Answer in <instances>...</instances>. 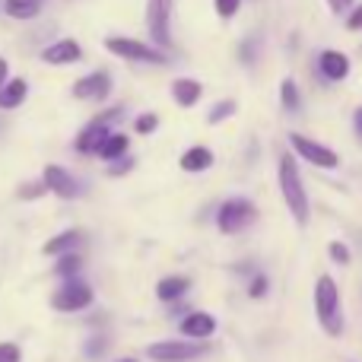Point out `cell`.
<instances>
[{"instance_id": "obj_1", "label": "cell", "mask_w": 362, "mask_h": 362, "mask_svg": "<svg viewBox=\"0 0 362 362\" xmlns=\"http://www.w3.org/2000/svg\"><path fill=\"white\" fill-rule=\"evenodd\" d=\"M280 191H283V200H286L289 213H293V219L299 226L308 223V197H305V185H302V175H299V165H296V159L289 156H280Z\"/></svg>"}, {"instance_id": "obj_2", "label": "cell", "mask_w": 362, "mask_h": 362, "mask_svg": "<svg viewBox=\"0 0 362 362\" xmlns=\"http://www.w3.org/2000/svg\"><path fill=\"white\" fill-rule=\"evenodd\" d=\"M315 312H318V321L331 337H340L344 331V312H340V289L331 276H321L315 283Z\"/></svg>"}, {"instance_id": "obj_3", "label": "cell", "mask_w": 362, "mask_h": 362, "mask_svg": "<svg viewBox=\"0 0 362 362\" xmlns=\"http://www.w3.org/2000/svg\"><path fill=\"white\" fill-rule=\"evenodd\" d=\"M105 48L112 51L115 57L121 61H134V64H169V54L163 48L150 42H140V38H124V35H108L105 38Z\"/></svg>"}, {"instance_id": "obj_4", "label": "cell", "mask_w": 362, "mask_h": 362, "mask_svg": "<svg viewBox=\"0 0 362 362\" xmlns=\"http://www.w3.org/2000/svg\"><path fill=\"white\" fill-rule=\"evenodd\" d=\"M118 118H121V108L118 105H112V108H105V112L95 115V118L89 121L80 134H76V140H74L76 153H83V156H93V153H95V156H99V150L105 146V140L112 137V134H108V127H112Z\"/></svg>"}, {"instance_id": "obj_5", "label": "cell", "mask_w": 362, "mask_h": 362, "mask_svg": "<svg viewBox=\"0 0 362 362\" xmlns=\"http://www.w3.org/2000/svg\"><path fill=\"white\" fill-rule=\"evenodd\" d=\"M255 219H257L255 204H251V200H245V197L226 200V204L216 210V226H219V232H226V235L245 232L251 223H255Z\"/></svg>"}, {"instance_id": "obj_6", "label": "cell", "mask_w": 362, "mask_h": 362, "mask_svg": "<svg viewBox=\"0 0 362 362\" xmlns=\"http://www.w3.org/2000/svg\"><path fill=\"white\" fill-rule=\"evenodd\" d=\"M172 6L175 0H146V29L156 48H172Z\"/></svg>"}, {"instance_id": "obj_7", "label": "cell", "mask_w": 362, "mask_h": 362, "mask_svg": "<svg viewBox=\"0 0 362 362\" xmlns=\"http://www.w3.org/2000/svg\"><path fill=\"white\" fill-rule=\"evenodd\" d=\"M206 346L204 344H191V340H159V344L146 346V356L153 362H191L197 356H204Z\"/></svg>"}, {"instance_id": "obj_8", "label": "cell", "mask_w": 362, "mask_h": 362, "mask_svg": "<svg viewBox=\"0 0 362 362\" xmlns=\"http://www.w3.org/2000/svg\"><path fill=\"white\" fill-rule=\"evenodd\" d=\"M89 305H93V286L83 280H67L51 296V308H57V312H83Z\"/></svg>"}, {"instance_id": "obj_9", "label": "cell", "mask_w": 362, "mask_h": 362, "mask_svg": "<svg viewBox=\"0 0 362 362\" xmlns=\"http://www.w3.org/2000/svg\"><path fill=\"white\" fill-rule=\"evenodd\" d=\"M289 146H293L296 153H299L302 159H308L312 165H318V169H337L340 165V156L331 150V146L318 144V140L312 137H302V134H289Z\"/></svg>"}, {"instance_id": "obj_10", "label": "cell", "mask_w": 362, "mask_h": 362, "mask_svg": "<svg viewBox=\"0 0 362 362\" xmlns=\"http://www.w3.org/2000/svg\"><path fill=\"white\" fill-rule=\"evenodd\" d=\"M108 93H112V76L105 70H95V74L74 83V99H80V102H95V99L102 102V99H108Z\"/></svg>"}, {"instance_id": "obj_11", "label": "cell", "mask_w": 362, "mask_h": 362, "mask_svg": "<svg viewBox=\"0 0 362 362\" xmlns=\"http://www.w3.org/2000/svg\"><path fill=\"white\" fill-rule=\"evenodd\" d=\"M42 185L48 187L51 194L64 197V200L76 197V181H74V175H70L67 169H64V165H45L42 169Z\"/></svg>"}, {"instance_id": "obj_12", "label": "cell", "mask_w": 362, "mask_h": 362, "mask_svg": "<svg viewBox=\"0 0 362 362\" xmlns=\"http://www.w3.org/2000/svg\"><path fill=\"white\" fill-rule=\"evenodd\" d=\"M83 57V48L76 38H57L54 45L42 51V61L45 64H54V67H64V64H76Z\"/></svg>"}, {"instance_id": "obj_13", "label": "cell", "mask_w": 362, "mask_h": 362, "mask_svg": "<svg viewBox=\"0 0 362 362\" xmlns=\"http://www.w3.org/2000/svg\"><path fill=\"white\" fill-rule=\"evenodd\" d=\"M213 331H216V318L206 312H191L181 318V334L191 340H206Z\"/></svg>"}, {"instance_id": "obj_14", "label": "cell", "mask_w": 362, "mask_h": 362, "mask_svg": "<svg viewBox=\"0 0 362 362\" xmlns=\"http://www.w3.org/2000/svg\"><path fill=\"white\" fill-rule=\"evenodd\" d=\"M318 70L325 80H346L350 76V57L340 54V51H325L318 57Z\"/></svg>"}, {"instance_id": "obj_15", "label": "cell", "mask_w": 362, "mask_h": 362, "mask_svg": "<svg viewBox=\"0 0 362 362\" xmlns=\"http://www.w3.org/2000/svg\"><path fill=\"white\" fill-rule=\"evenodd\" d=\"M80 242H83V232L80 229H67V232H61V235L48 238L42 251L45 255H51V257H64V255H74V251L80 248Z\"/></svg>"}, {"instance_id": "obj_16", "label": "cell", "mask_w": 362, "mask_h": 362, "mask_svg": "<svg viewBox=\"0 0 362 362\" xmlns=\"http://www.w3.org/2000/svg\"><path fill=\"white\" fill-rule=\"evenodd\" d=\"M200 95H204V86H200L197 80L178 76V80L172 83V99H175V105H181V108H194L200 102Z\"/></svg>"}, {"instance_id": "obj_17", "label": "cell", "mask_w": 362, "mask_h": 362, "mask_svg": "<svg viewBox=\"0 0 362 362\" xmlns=\"http://www.w3.org/2000/svg\"><path fill=\"white\" fill-rule=\"evenodd\" d=\"M25 95H29V83L19 76V80H10L4 89H0V112H13V108H19L25 102Z\"/></svg>"}, {"instance_id": "obj_18", "label": "cell", "mask_w": 362, "mask_h": 362, "mask_svg": "<svg viewBox=\"0 0 362 362\" xmlns=\"http://www.w3.org/2000/svg\"><path fill=\"white\" fill-rule=\"evenodd\" d=\"M42 6L45 0H4V13L10 19H35Z\"/></svg>"}, {"instance_id": "obj_19", "label": "cell", "mask_w": 362, "mask_h": 362, "mask_svg": "<svg viewBox=\"0 0 362 362\" xmlns=\"http://www.w3.org/2000/svg\"><path fill=\"white\" fill-rule=\"evenodd\" d=\"M187 289H191V280H187V276H165V280H159L156 296L163 302H175L187 293Z\"/></svg>"}, {"instance_id": "obj_20", "label": "cell", "mask_w": 362, "mask_h": 362, "mask_svg": "<svg viewBox=\"0 0 362 362\" xmlns=\"http://www.w3.org/2000/svg\"><path fill=\"white\" fill-rule=\"evenodd\" d=\"M213 165V153L206 146H191V150L181 156V169L185 172H206Z\"/></svg>"}, {"instance_id": "obj_21", "label": "cell", "mask_w": 362, "mask_h": 362, "mask_svg": "<svg viewBox=\"0 0 362 362\" xmlns=\"http://www.w3.org/2000/svg\"><path fill=\"white\" fill-rule=\"evenodd\" d=\"M127 146H131V140H127L124 134H112V137L105 140V146L99 150V156L105 159V163H115V159H121L127 153Z\"/></svg>"}, {"instance_id": "obj_22", "label": "cell", "mask_w": 362, "mask_h": 362, "mask_svg": "<svg viewBox=\"0 0 362 362\" xmlns=\"http://www.w3.org/2000/svg\"><path fill=\"white\" fill-rule=\"evenodd\" d=\"M80 267H83V257L76 255V251H74V255H64V257H57V264H54V276H61L64 283H67V280H76L74 274H76Z\"/></svg>"}, {"instance_id": "obj_23", "label": "cell", "mask_w": 362, "mask_h": 362, "mask_svg": "<svg viewBox=\"0 0 362 362\" xmlns=\"http://www.w3.org/2000/svg\"><path fill=\"white\" fill-rule=\"evenodd\" d=\"M280 102L286 112H296L299 108V86H296L293 80H283L280 83Z\"/></svg>"}, {"instance_id": "obj_24", "label": "cell", "mask_w": 362, "mask_h": 362, "mask_svg": "<svg viewBox=\"0 0 362 362\" xmlns=\"http://www.w3.org/2000/svg\"><path fill=\"white\" fill-rule=\"evenodd\" d=\"M235 102L232 99H223V102H216V105L210 108V115H206V121H210V124H219V121H226L229 118V115H235Z\"/></svg>"}, {"instance_id": "obj_25", "label": "cell", "mask_w": 362, "mask_h": 362, "mask_svg": "<svg viewBox=\"0 0 362 362\" xmlns=\"http://www.w3.org/2000/svg\"><path fill=\"white\" fill-rule=\"evenodd\" d=\"M134 127H137V134H153V131H156V127H159V115L144 112V115H140V118H137V124H134Z\"/></svg>"}, {"instance_id": "obj_26", "label": "cell", "mask_w": 362, "mask_h": 362, "mask_svg": "<svg viewBox=\"0 0 362 362\" xmlns=\"http://www.w3.org/2000/svg\"><path fill=\"white\" fill-rule=\"evenodd\" d=\"M213 6H216V13L223 19H232L238 13V6H242V0H213Z\"/></svg>"}, {"instance_id": "obj_27", "label": "cell", "mask_w": 362, "mask_h": 362, "mask_svg": "<svg viewBox=\"0 0 362 362\" xmlns=\"http://www.w3.org/2000/svg\"><path fill=\"white\" fill-rule=\"evenodd\" d=\"M267 286H270V283H267V276H264V274H257V276H255V280H251V286H248L251 299H261V296H264V293H267Z\"/></svg>"}, {"instance_id": "obj_28", "label": "cell", "mask_w": 362, "mask_h": 362, "mask_svg": "<svg viewBox=\"0 0 362 362\" xmlns=\"http://www.w3.org/2000/svg\"><path fill=\"white\" fill-rule=\"evenodd\" d=\"M331 257L337 264H350V248L344 242H331Z\"/></svg>"}, {"instance_id": "obj_29", "label": "cell", "mask_w": 362, "mask_h": 362, "mask_svg": "<svg viewBox=\"0 0 362 362\" xmlns=\"http://www.w3.org/2000/svg\"><path fill=\"white\" fill-rule=\"evenodd\" d=\"M42 191H45L42 181H32V185H23V187H19V197H23V200H35Z\"/></svg>"}, {"instance_id": "obj_30", "label": "cell", "mask_w": 362, "mask_h": 362, "mask_svg": "<svg viewBox=\"0 0 362 362\" xmlns=\"http://www.w3.org/2000/svg\"><path fill=\"white\" fill-rule=\"evenodd\" d=\"M0 362H19V346L16 344H0Z\"/></svg>"}, {"instance_id": "obj_31", "label": "cell", "mask_w": 362, "mask_h": 362, "mask_svg": "<svg viewBox=\"0 0 362 362\" xmlns=\"http://www.w3.org/2000/svg\"><path fill=\"white\" fill-rule=\"evenodd\" d=\"M346 25H350L353 32H356V29H362V6H356V10H353V16L346 19Z\"/></svg>"}, {"instance_id": "obj_32", "label": "cell", "mask_w": 362, "mask_h": 362, "mask_svg": "<svg viewBox=\"0 0 362 362\" xmlns=\"http://www.w3.org/2000/svg\"><path fill=\"white\" fill-rule=\"evenodd\" d=\"M10 83V64H6V57H0V89Z\"/></svg>"}, {"instance_id": "obj_33", "label": "cell", "mask_w": 362, "mask_h": 362, "mask_svg": "<svg viewBox=\"0 0 362 362\" xmlns=\"http://www.w3.org/2000/svg\"><path fill=\"white\" fill-rule=\"evenodd\" d=\"M353 131H356V137L362 140V105L356 108V115H353Z\"/></svg>"}, {"instance_id": "obj_34", "label": "cell", "mask_w": 362, "mask_h": 362, "mask_svg": "<svg viewBox=\"0 0 362 362\" xmlns=\"http://www.w3.org/2000/svg\"><path fill=\"white\" fill-rule=\"evenodd\" d=\"M350 4H353V0H327V6H331L334 13H344Z\"/></svg>"}, {"instance_id": "obj_35", "label": "cell", "mask_w": 362, "mask_h": 362, "mask_svg": "<svg viewBox=\"0 0 362 362\" xmlns=\"http://www.w3.org/2000/svg\"><path fill=\"white\" fill-rule=\"evenodd\" d=\"M255 57V42H245V48H242V61H251Z\"/></svg>"}, {"instance_id": "obj_36", "label": "cell", "mask_w": 362, "mask_h": 362, "mask_svg": "<svg viewBox=\"0 0 362 362\" xmlns=\"http://www.w3.org/2000/svg\"><path fill=\"white\" fill-rule=\"evenodd\" d=\"M131 165H134L131 159H124V163H121V165H115V169H112V175H124V172L131 169Z\"/></svg>"}, {"instance_id": "obj_37", "label": "cell", "mask_w": 362, "mask_h": 362, "mask_svg": "<svg viewBox=\"0 0 362 362\" xmlns=\"http://www.w3.org/2000/svg\"><path fill=\"white\" fill-rule=\"evenodd\" d=\"M118 362H137V359H118Z\"/></svg>"}]
</instances>
